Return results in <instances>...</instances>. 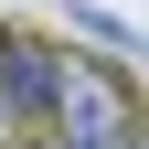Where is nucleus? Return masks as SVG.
<instances>
[{
	"instance_id": "3",
	"label": "nucleus",
	"mask_w": 149,
	"mask_h": 149,
	"mask_svg": "<svg viewBox=\"0 0 149 149\" xmlns=\"http://www.w3.org/2000/svg\"><path fill=\"white\" fill-rule=\"evenodd\" d=\"M139 149H149V139H139Z\"/></svg>"
},
{
	"instance_id": "1",
	"label": "nucleus",
	"mask_w": 149,
	"mask_h": 149,
	"mask_svg": "<svg viewBox=\"0 0 149 149\" xmlns=\"http://www.w3.org/2000/svg\"><path fill=\"white\" fill-rule=\"evenodd\" d=\"M53 139H64V149H139V139H149V107H139V85H128L117 64L64 53V85H53Z\"/></svg>"
},
{
	"instance_id": "2",
	"label": "nucleus",
	"mask_w": 149,
	"mask_h": 149,
	"mask_svg": "<svg viewBox=\"0 0 149 149\" xmlns=\"http://www.w3.org/2000/svg\"><path fill=\"white\" fill-rule=\"evenodd\" d=\"M53 85H64V43L0 22V107H11L22 128H53Z\"/></svg>"
}]
</instances>
